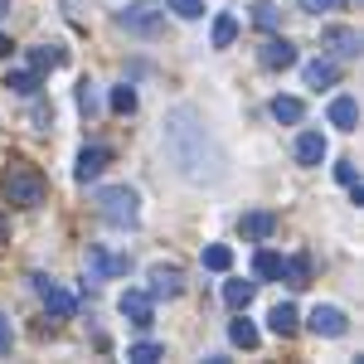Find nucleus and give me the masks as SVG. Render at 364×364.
I'll return each instance as SVG.
<instances>
[{
	"label": "nucleus",
	"mask_w": 364,
	"mask_h": 364,
	"mask_svg": "<svg viewBox=\"0 0 364 364\" xmlns=\"http://www.w3.org/2000/svg\"><path fill=\"white\" fill-rule=\"evenodd\" d=\"M161 141H166L170 166L180 170L185 180H195V185H219V180H224L228 161H224L214 132L204 127V117H199L195 107H170L166 127H161Z\"/></svg>",
	"instance_id": "obj_1"
},
{
	"label": "nucleus",
	"mask_w": 364,
	"mask_h": 364,
	"mask_svg": "<svg viewBox=\"0 0 364 364\" xmlns=\"http://www.w3.org/2000/svg\"><path fill=\"white\" fill-rule=\"evenodd\" d=\"M0 195H5V204H15V209H39L44 195H49V180L34 166L15 161V166H5V175H0Z\"/></svg>",
	"instance_id": "obj_2"
},
{
	"label": "nucleus",
	"mask_w": 364,
	"mask_h": 364,
	"mask_svg": "<svg viewBox=\"0 0 364 364\" xmlns=\"http://www.w3.org/2000/svg\"><path fill=\"white\" fill-rule=\"evenodd\" d=\"M92 204H97V214H102L112 228H136V219H141V199H136V190H127V185L97 190Z\"/></svg>",
	"instance_id": "obj_3"
},
{
	"label": "nucleus",
	"mask_w": 364,
	"mask_h": 364,
	"mask_svg": "<svg viewBox=\"0 0 364 364\" xmlns=\"http://www.w3.org/2000/svg\"><path fill=\"white\" fill-rule=\"evenodd\" d=\"M117 25L127 29V34L151 39V34H161V25H166V10H161L156 0H136V5H127V10L117 15Z\"/></svg>",
	"instance_id": "obj_4"
},
{
	"label": "nucleus",
	"mask_w": 364,
	"mask_h": 364,
	"mask_svg": "<svg viewBox=\"0 0 364 364\" xmlns=\"http://www.w3.org/2000/svg\"><path fill=\"white\" fill-rule=\"evenodd\" d=\"M83 272H87V282L127 277V272H132V257H117V252H107V248H87V257H83Z\"/></svg>",
	"instance_id": "obj_5"
},
{
	"label": "nucleus",
	"mask_w": 364,
	"mask_h": 364,
	"mask_svg": "<svg viewBox=\"0 0 364 364\" xmlns=\"http://www.w3.org/2000/svg\"><path fill=\"white\" fill-rule=\"evenodd\" d=\"M117 311H122L136 331H151V321H156V296H151V291H122Z\"/></svg>",
	"instance_id": "obj_6"
},
{
	"label": "nucleus",
	"mask_w": 364,
	"mask_h": 364,
	"mask_svg": "<svg viewBox=\"0 0 364 364\" xmlns=\"http://www.w3.org/2000/svg\"><path fill=\"white\" fill-rule=\"evenodd\" d=\"M29 282H34L39 301H44V306L54 311V316H73V311H78V301H73V291H63V287H58L54 277H44V272H39V277H29Z\"/></svg>",
	"instance_id": "obj_7"
},
{
	"label": "nucleus",
	"mask_w": 364,
	"mask_h": 364,
	"mask_svg": "<svg viewBox=\"0 0 364 364\" xmlns=\"http://www.w3.org/2000/svg\"><path fill=\"white\" fill-rule=\"evenodd\" d=\"M321 49H326L331 58H355V54H360V29L331 25L326 34H321Z\"/></svg>",
	"instance_id": "obj_8"
},
{
	"label": "nucleus",
	"mask_w": 364,
	"mask_h": 364,
	"mask_svg": "<svg viewBox=\"0 0 364 364\" xmlns=\"http://www.w3.org/2000/svg\"><path fill=\"white\" fill-rule=\"evenodd\" d=\"M107 166H112V151H107V146H83V151H78V166H73V180L87 185V180H97Z\"/></svg>",
	"instance_id": "obj_9"
},
{
	"label": "nucleus",
	"mask_w": 364,
	"mask_h": 364,
	"mask_svg": "<svg viewBox=\"0 0 364 364\" xmlns=\"http://www.w3.org/2000/svg\"><path fill=\"white\" fill-rule=\"evenodd\" d=\"M306 326L316 331V336H326V340H340L345 331H350V321H345V311H340V306H316L306 316Z\"/></svg>",
	"instance_id": "obj_10"
},
{
	"label": "nucleus",
	"mask_w": 364,
	"mask_h": 364,
	"mask_svg": "<svg viewBox=\"0 0 364 364\" xmlns=\"http://www.w3.org/2000/svg\"><path fill=\"white\" fill-rule=\"evenodd\" d=\"M180 291H185V272H180V267H166V262H156V267H151V296L175 301Z\"/></svg>",
	"instance_id": "obj_11"
},
{
	"label": "nucleus",
	"mask_w": 364,
	"mask_h": 364,
	"mask_svg": "<svg viewBox=\"0 0 364 364\" xmlns=\"http://www.w3.org/2000/svg\"><path fill=\"white\" fill-rule=\"evenodd\" d=\"M257 63H262V68H272V73H277V68H291V63H296V49H291L287 39H277V34H272V39H262Z\"/></svg>",
	"instance_id": "obj_12"
},
{
	"label": "nucleus",
	"mask_w": 364,
	"mask_h": 364,
	"mask_svg": "<svg viewBox=\"0 0 364 364\" xmlns=\"http://www.w3.org/2000/svg\"><path fill=\"white\" fill-rule=\"evenodd\" d=\"M282 282H287V287H296V291H301V287H311V257H306V252L282 257Z\"/></svg>",
	"instance_id": "obj_13"
},
{
	"label": "nucleus",
	"mask_w": 364,
	"mask_h": 364,
	"mask_svg": "<svg viewBox=\"0 0 364 364\" xmlns=\"http://www.w3.org/2000/svg\"><path fill=\"white\" fill-rule=\"evenodd\" d=\"M296 161H301V166H321V161H326V136H321V132H301V136H296Z\"/></svg>",
	"instance_id": "obj_14"
},
{
	"label": "nucleus",
	"mask_w": 364,
	"mask_h": 364,
	"mask_svg": "<svg viewBox=\"0 0 364 364\" xmlns=\"http://www.w3.org/2000/svg\"><path fill=\"white\" fill-rule=\"evenodd\" d=\"M331 127L355 132V127H360V102H355V97H336V102H331Z\"/></svg>",
	"instance_id": "obj_15"
},
{
	"label": "nucleus",
	"mask_w": 364,
	"mask_h": 364,
	"mask_svg": "<svg viewBox=\"0 0 364 364\" xmlns=\"http://www.w3.org/2000/svg\"><path fill=\"white\" fill-rule=\"evenodd\" d=\"M301 73H306V87H331L340 78L336 58H316V63H306V68H301Z\"/></svg>",
	"instance_id": "obj_16"
},
{
	"label": "nucleus",
	"mask_w": 364,
	"mask_h": 364,
	"mask_svg": "<svg viewBox=\"0 0 364 364\" xmlns=\"http://www.w3.org/2000/svg\"><path fill=\"white\" fill-rule=\"evenodd\" d=\"M267 326H272V336H291V331L301 326V316H296V306H291V301H277V306H272V316H267Z\"/></svg>",
	"instance_id": "obj_17"
},
{
	"label": "nucleus",
	"mask_w": 364,
	"mask_h": 364,
	"mask_svg": "<svg viewBox=\"0 0 364 364\" xmlns=\"http://www.w3.org/2000/svg\"><path fill=\"white\" fill-rule=\"evenodd\" d=\"M233 39H238V15H214V29H209V44H214V49H228V44H233Z\"/></svg>",
	"instance_id": "obj_18"
},
{
	"label": "nucleus",
	"mask_w": 364,
	"mask_h": 364,
	"mask_svg": "<svg viewBox=\"0 0 364 364\" xmlns=\"http://www.w3.org/2000/svg\"><path fill=\"white\" fill-rule=\"evenodd\" d=\"M63 49H58V44H39V49H29V68H34V73H44V68H63Z\"/></svg>",
	"instance_id": "obj_19"
},
{
	"label": "nucleus",
	"mask_w": 364,
	"mask_h": 364,
	"mask_svg": "<svg viewBox=\"0 0 364 364\" xmlns=\"http://www.w3.org/2000/svg\"><path fill=\"white\" fill-rule=\"evenodd\" d=\"M272 117L287 122V127H296V122L306 117V102H301V97H272Z\"/></svg>",
	"instance_id": "obj_20"
},
{
	"label": "nucleus",
	"mask_w": 364,
	"mask_h": 364,
	"mask_svg": "<svg viewBox=\"0 0 364 364\" xmlns=\"http://www.w3.org/2000/svg\"><path fill=\"white\" fill-rule=\"evenodd\" d=\"M272 228H277V219H272L267 209H257V214H243V238H272Z\"/></svg>",
	"instance_id": "obj_21"
},
{
	"label": "nucleus",
	"mask_w": 364,
	"mask_h": 364,
	"mask_svg": "<svg viewBox=\"0 0 364 364\" xmlns=\"http://www.w3.org/2000/svg\"><path fill=\"white\" fill-rule=\"evenodd\" d=\"M127 360H132V364H156V360H166V345H156V340H136V345H127Z\"/></svg>",
	"instance_id": "obj_22"
},
{
	"label": "nucleus",
	"mask_w": 364,
	"mask_h": 364,
	"mask_svg": "<svg viewBox=\"0 0 364 364\" xmlns=\"http://www.w3.org/2000/svg\"><path fill=\"white\" fill-rule=\"evenodd\" d=\"M252 291H257V282H224V301H228L233 311H248Z\"/></svg>",
	"instance_id": "obj_23"
},
{
	"label": "nucleus",
	"mask_w": 364,
	"mask_h": 364,
	"mask_svg": "<svg viewBox=\"0 0 364 364\" xmlns=\"http://www.w3.org/2000/svg\"><path fill=\"white\" fill-rule=\"evenodd\" d=\"M5 87L20 92V97H34V92H39V73H34V68H15V73L5 78Z\"/></svg>",
	"instance_id": "obj_24"
},
{
	"label": "nucleus",
	"mask_w": 364,
	"mask_h": 364,
	"mask_svg": "<svg viewBox=\"0 0 364 364\" xmlns=\"http://www.w3.org/2000/svg\"><path fill=\"white\" fill-rule=\"evenodd\" d=\"M252 272H257L262 282H282V257H277V252H267V248H262L257 257H252Z\"/></svg>",
	"instance_id": "obj_25"
},
{
	"label": "nucleus",
	"mask_w": 364,
	"mask_h": 364,
	"mask_svg": "<svg viewBox=\"0 0 364 364\" xmlns=\"http://www.w3.org/2000/svg\"><path fill=\"white\" fill-rule=\"evenodd\" d=\"M228 340H233V345H243V350H257V326H252L248 316H238V321L228 326Z\"/></svg>",
	"instance_id": "obj_26"
},
{
	"label": "nucleus",
	"mask_w": 364,
	"mask_h": 364,
	"mask_svg": "<svg viewBox=\"0 0 364 364\" xmlns=\"http://www.w3.org/2000/svg\"><path fill=\"white\" fill-rule=\"evenodd\" d=\"M204 267H209V272H228V267H233V248H224V243L204 248Z\"/></svg>",
	"instance_id": "obj_27"
},
{
	"label": "nucleus",
	"mask_w": 364,
	"mask_h": 364,
	"mask_svg": "<svg viewBox=\"0 0 364 364\" xmlns=\"http://www.w3.org/2000/svg\"><path fill=\"white\" fill-rule=\"evenodd\" d=\"M252 20L262 29H277V5L272 0H252Z\"/></svg>",
	"instance_id": "obj_28"
},
{
	"label": "nucleus",
	"mask_w": 364,
	"mask_h": 364,
	"mask_svg": "<svg viewBox=\"0 0 364 364\" xmlns=\"http://www.w3.org/2000/svg\"><path fill=\"white\" fill-rule=\"evenodd\" d=\"M112 112H136V87H112Z\"/></svg>",
	"instance_id": "obj_29"
},
{
	"label": "nucleus",
	"mask_w": 364,
	"mask_h": 364,
	"mask_svg": "<svg viewBox=\"0 0 364 364\" xmlns=\"http://www.w3.org/2000/svg\"><path fill=\"white\" fill-rule=\"evenodd\" d=\"M166 10H175L180 20H199L204 15V0H166Z\"/></svg>",
	"instance_id": "obj_30"
},
{
	"label": "nucleus",
	"mask_w": 364,
	"mask_h": 364,
	"mask_svg": "<svg viewBox=\"0 0 364 364\" xmlns=\"http://www.w3.org/2000/svg\"><path fill=\"white\" fill-rule=\"evenodd\" d=\"M78 107H83L87 117L97 112V87H92V83H78Z\"/></svg>",
	"instance_id": "obj_31"
},
{
	"label": "nucleus",
	"mask_w": 364,
	"mask_h": 364,
	"mask_svg": "<svg viewBox=\"0 0 364 364\" xmlns=\"http://www.w3.org/2000/svg\"><path fill=\"white\" fill-rule=\"evenodd\" d=\"M10 345H15V331H10V321L0 316V355H10Z\"/></svg>",
	"instance_id": "obj_32"
},
{
	"label": "nucleus",
	"mask_w": 364,
	"mask_h": 364,
	"mask_svg": "<svg viewBox=\"0 0 364 364\" xmlns=\"http://www.w3.org/2000/svg\"><path fill=\"white\" fill-rule=\"evenodd\" d=\"M336 180H340V185H355L360 175H355V166H350V161H340V166H336Z\"/></svg>",
	"instance_id": "obj_33"
},
{
	"label": "nucleus",
	"mask_w": 364,
	"mask_h": 364,
	"mask_svg": "<svg viewBox=\"0 0 364 364\" xmlns=\"http://www.w3.org/2000/svg\"><path fill=\"white\" fill-rule=\"evenodd\" d=\"M340 0H301V10H311V15H321V10H336Z\"/></svg>",
	"instance_id": "obj_34"
},
{
	"label": "nucleus",
	"mask_w": 364,
	"mask_h": 364,
	"mask_svg": "<svg viewBox=\"0 0 364 364\" xmlns=\"http://www.w3.org/2000/svg\"><path fill=\"white\" fill-rule=\"evenodd\" d=\"M10 49H15V44H10V39L0 34V58H10Z\"/></svg>",
	"instance_id": "obj_35"
},
{
	"label": "nucleus",
	"mask_w": 364,
	"mask_h": 364,
	"mask_svg": "<svg viewBox=\"0 0 364 364\" xmlns=\"http://www.w3.org/2000/svg\"><path fill=\"white\" fill-rule=\"evenodd\" d=\"M5 238H10V228H5V219H0V243H5Z\"/></svg>",
	"instance_id": "obj_36"
},
{
	"label": "nucleus",
	"mask_w": 364,
	"mask_h": 364,
	"mask_svg": "<svg viewBox=\"0 0 364 364\" xmlns=\"http://www.w3.org/2000/svg\"><path fill=\"white\" fill-rule=\"evenodd\" d=\"M0 15H10V0H0Z\"/></svg>",
	"instance_id": "obj_37"
}]
</instances>
